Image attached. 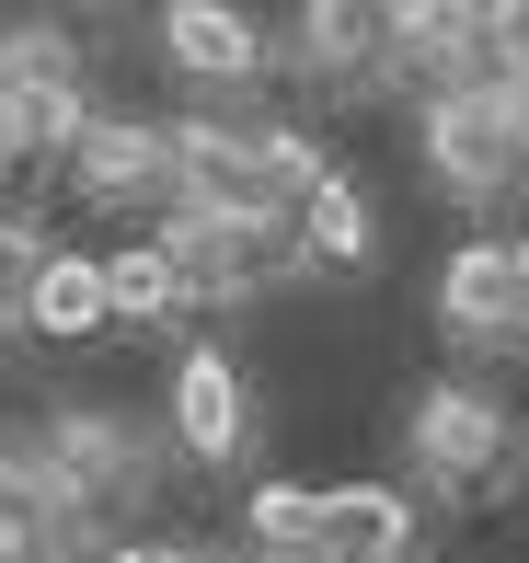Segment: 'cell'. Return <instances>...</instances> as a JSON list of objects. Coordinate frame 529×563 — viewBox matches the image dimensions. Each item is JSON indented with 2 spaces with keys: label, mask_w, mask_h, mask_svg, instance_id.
<instances>
[{
  "label": "cell",
  "mask_w": 529,
  "mask_h": 563,
  "mask_svg": "<svg viewBox=\"0 0 529 563\" xmlns=\"http://www.w3.org/2000/svg\"><path fill=\"white\" fill-rule=\"evenodd\" d=\"M104 311L128 322V334H162V322H185V311H196V288H185V265H173L162 230H139V242H115V253H104Z\"/></svg>",
  "instance_id": "cell-10"
},
{
  "label": "cell",
  "mask_w": 529,
  "mask_h": 563,
  "mask_svg": "<svg viewBox=\"0 0 529 563\" xmlns=\"http://www.w3.org/2000/svg\"><path fill=\"white\" fill-rule=\"evenodd\" d=\"M507 299H518V334H529V230L507 242Z\"/></svg>",
  "instance_id": "cell-14"
},
{
  "label": "cell",
  "mask_w": 529,
  "mask_h": 563,
  "mask_svg": "<svg viewBox=\"0 0 529 563\" xmlns=\"http://www.w3.org/2000/svg\"><path fill=\"white\" fill-rule=\"evenodd\" d=\"M23 334H35V345H92V334H115V311H104V253L46 242L35 276H23Z\"/></svg>",
  "instance_id": "cell-7"
},
{
  "label": "cell",
  "mask_w": 529,
  "mask_h": 563,
  "mask_svg": "<svg viewBox=\"0 0 529 563\" xmlns=\"http://www.w3.org/2000/svg\"><path fill=\"white\" fill-rule=\"evenodd\" d=\"M23 162V126H12V92H0V173Z\"/></svg>",
  "instance_id": "cell-15"
},
{
  "label": "cell",
  "mask_w": 529,
  "mask_h": 563,
  "mask_svg": "<svg viewBox=\"0 0 529 563\" xmlns=\"http://www.w3.org/2000/svg\"><path fill=\"white\" fill-rule=\"evenodd\" d=\"M299 242H311V265H368V196L345 162H311V185H299Z\"/></svg>",
  "instance_id": "cell-11"
},
{
  "label": "cell",
  "mask_w": 529,
  "mask_h": 563,
  "mask_svg": "<svg viewBox=\"0 0 529 563\" xmlns=\"http://www.w3.org/2000/svg\"><path fill=\"white\" fill-rule=\"evenodd\" d=\"M299 69H322V81H403L392 69V0H311L299 12Z\"/></svg>",
  "instance_id": "cell-8"
},
{
  "label": "cell",
  "mask_w": 529,
  "mask_h": 563,
  "mask_svg": "<svg viewBox=\"0 0 529 563\" xmlns=\"http://www.w3.org/2000/svg\"><path fill=\"white\" fill-rule=\"evenodd\" d=\"M35 230H23V219H0V334H23V276H35Z\"/></svg>",
  "instance_id": "cell-13"
},
{
  "label": "cell",
  "mask_w": 529,
  "mask_h": 563,
  "mask_svg": "<svg viewBox=\"0 0 529 563\" xmlns=\"http://www.w3.org/2000/svg\"><path fill=\"white\" fill-rule=\"evenodd\" d=\"M403 563H426V552H403Z\"/></svg>",
  "instance_id": "cell-16"
},
{
  "label": "cell",
  "mask_w": 529,
  "mask_h": 563,
  "mask_svg": "<svg viewBox=\"0 0 529 563\" xmlns=\"http://www.w3.org/2000/svg\"><path fill=\"white\" fill-rule=\"evenodd\" d=\"M242 541H254L265 563H288L299 541H311V483H254V506H242Z\"/></svg>",
  "instance_id": "cell-12"
},
{
  "label": "cell",
  "mask_w": 529,
  "mask_h": 563,
  "mask_svg": "<svg viewBox=\"0 0 529 563\" xmlns=\"http://www.w3.org/2000/svg\"><path fill=\"white\" fill-rule=\"evenodd\" d=\"M69 173H81V196H104V208H128V196H150V208H173V126L150 115H81V139H69Z\"/></svg>",
  "instance_id": "cell-6"
},
{
  "label": "cell",
  "mask_w": 529,
  "mask_h": 563,
  "mask_svg": "<svg viewBox=\"0 0 529 563\" xmlns=\"http://www.w3.org/2000/svg\"><path fill=\"white\" fill-rule=\"evenodd\" d=\"M426 173H438L461 208H484V196H507L529 185L518 173V150H507V115H495V92H461V81H426Z\"/></svg>",
  "instance_id": "cell-2"
},
{
  "label": "cell",
  "mask_w": 529,
  "mask_h": 563,
  "mask_svg": "<svg viewBox=\"0 0 529 563\" xmlns=\"http://www.w3.org/2000/svg\"><path fill=\"white\" fill-rule=\"evenodd\" d=\"M173 449H185L196 472H231V460L254 449V379H242L231 345H185L173 356Z\"/></svg>",
  "instance_id": "cell-4"
},
{
  "label": "cell",
  "mask_w": 529,
  "mask_h": 563,
  "mask_svg": "<svg viewBox=\"0 0 529 563\" xmlns=\"http://www.w3.org/2000/svg\"><path fill=\"white\" fill-rule=\"evenodd\" d=\"M438 334H449V345H518L507 242H461V253L438 265Z\"/></svg>",
  "instance_id": "cell-9"
},
{
  "label": "cell",
  "mask_w": 529,
  "mask_h": 563,
  "mask_svg": "<svg viewBox=\"0 0 529 563\" xmlns=\"http://www.w3.org/2000/svg\"><path fill=\"white\" fill-rule=\"evenodd\" d=\"M415 552V495L403 483H311V541L288 563H403Z\"/></svg>",
  "instance_id": "cell-5"
},
{
  "label": "cell",
  "mask_w": 529,
  "mask_h": 563,
  "mask_svg": "<svg viewBox=\"0 0 529 563\" xmlns=\"http://www.w3.org/2000/svg\"><path fill=\"white\" fill-rule=\"evenodd\" d=\"M415 472H438V495H461V506L518 495V415L484 379H438L415 402Z\"/></svg>",
  "instance_id": "cell-1"
},
{
  "label": "cell",
  "mask_w": 529,
  "mask_h": 563,
  "mask_svg": "<svg viewBox=\"0 0 529 563\" xmlns=\"http://www.w3.org/2000/svg\"><path fill=\"white\" fill-rule=\"evenodd\" d=\"M150 35H162V69L185 92H254L265 81V23L242 0H162Z\"/></svg>",
  "instance_id": "cell-3"
}]
</instances>
